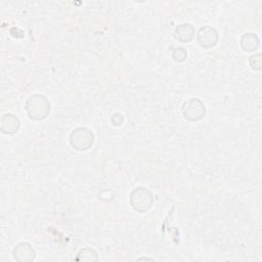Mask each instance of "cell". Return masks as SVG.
Returning <instances> with one entry per match:
<instances>
[{
	"mask_svg": "<svg viewBox=\"0 0 262 262\" xmlns=\"http://www.w3.org/2000/svg\"><path fill=\"white\" fill-rule=\"evenodd\" d=\"M25 111L32 121H42L50 113L51 104L48 98L42 94H33L25 102Z\"/></svg>",
	"mask_w": 262,
	"mask_h": 262,
	"instance_id": "obj_1",
	"label": "cell"
},
{
	"mask_svg": "<svg viewBox=\"0 0 262 262\" xmlns=\"http://www.w3.org/2000/svg\"><path fill=\"white\" fill-rule=\"evenodd\" d=\"M154 202L155 198L152 192L144 186L134 188L129 196V203L137 213L147 212L152 207Z\"/></svg>",
	"mask_w": 262,
	"mask_h": 262,
	"instance_id": "obj_2",
	"label": "cell"
},
{
	"mask_svg": "<svg viewBox=\"0 0 262 262\" xmlns=\"http://www.w3.org/2000/svg\"><path fill=\"white\" fill-rule=\"evenodd\" d=\"M69 141L74 149L84 151L93 145L94 134L92 130L87 127H77L70 133Z\"/></svg>",
	"mask_w": 262,
	"mask_h": 262,
	"instance_id": "obj_3",
	"label": "cell"
},
{
	"mask_svg": "<svg viewBox=\"0 0 262 262\" xmlns=\"http://www.w3.org/2000/svg\"><path fill=\"white\" fill-rule=\"evenodd\" d=\"M183 118L189 122H198L206 115L205 103L196 97H191L185 100L181 106Z\"/></svg>",
	"mask_w": 262,
	"mask_h": 262,
	"instance_id": "obj_4",
	"label": "cell"
},
{
	"mask_svg": "<svg viewBox=\"0 0 262 262\" xmlns=\"http://www.w3.org/2000/svg\"><path fill=\"white\" fill-rule=\"evenodd\" d=\"M196 43L204 49H210L214 47L218 42V32L212 26L201 27L196 34Z\"/></svg>",
	"mask_w": 262,
	"mask_h": 262,
	"instance_id": "obj_5",
	"label": "cell"
},
{
	"mask_svg": "<svg viewBox=\"0 0 262 262\" xmlns=\"http://www.w3.org/2000/svg\"><path fill=\"white\" fill-rule=\"evenodd\" d=\"M14 260L19 262H30L36 257V251L33 246L28 242L18 243L12 251Z\"/></svg>",
	"mask_w": 262,
	"mask_h": 262,
	"instance_id": "obj_6",
	"label": "cell"
},
{
	"mask_svg": "<svg viewBox=\"0 0 262 262\" xmlns=\"http://www.w3.org/2000/svg\"><path fill=\"white\" fill-rule=\"evenodd\" d=\"M20 127V121L18 117L11 113L4 114L0 120V129L3 134L13 135L15 134Z\"/></svg>",
	"mask_w": 262,
	"mask_h": 262,
	"instance_id": "obj_7",
	"label": "cell"
},
{
	"mask_svg": "<svg viewBox=\"0 0 262 262\" xmlns=\"http://www.w3.org/2000/svg\"><path fill=\"white\" fill-rule=\"evenodd\" d=\"M174 37L176 40L182 43L190 42L195 37L194 27L189 23H183L181 25H178L174 31Z\"/></svg>",
	"mask_w": 262,
	"mask_h": 262,
	"instance_id": "obj_8",
	"label": "cell"
},
{
	"mask_svg": "<svg viewBox=\"0 0 262 262\" xmlns=\"http://www.w3.org/2000/svg\"><path fill=\"white\" fill-rule=\"evenodd\" d=\"M260 44L259 37L252 32H247L241 37V47L247 52L255 51Z\"/></svg>",
	"mask_w": 262,
	"mask_h": 262,
	"instance_id": "obj_9",
	"label": "cell"
},
{
	"mask_svg": "<svg viewBox=\"0 0 262 262\" xmlns=\"http://www.w3.org/2000/svg\"><path fill=\"white\" fill-rule=\"evenodd\" d=\"M75 260L76 261H96L98 260V255L96 251L93 250L92 248H83L78 252Z\"/></svg>",
	"mask_w": 262,
	"mask_h": 262,
	"instance_id": "obj_10",
	"label": "cell"
},
{
	"mask_svg": "<svg viewBox=\"0 0 262 262\" xmlns=\"http://www.w3.org/2000/svg\"><path fill=\"white\" fill-rule=\"evenodd\" d=\"M249 64L252 70L254 71H261L262 70V54L256 53L249 57Z\"/></svg>",
	"mask_w": 262,
	"mask_h": 262,
	"instance_id": "obj_11",
	"label": "cell"
},
{
	"mask_svg": "<svg viewBox=\"0 0 262 262\" xmlns=\"http://www.w3.org/2000/svg\"><path fill=\"white\" fill-rule=\"evenodd\" d=\"M187 57V51L184 47L182 46H179V47H176L173 49L172 51V58L177 61V62H182L186 59Z\"/></svg>",
	"mask_w": 262,
	"mask_h": 262,
	"instance_id": "obj_12",
	"label": "cell"
},
{
	"mask_svg": "<svg viewBox=\"0 0 262 262\" xmlns=\"http://www.w3.org/2000/svg\"><path fill=\"white\" fill-rule=\"evenodd\" d=\"M111 121L114 126H121L124 122V117L120 113H115V114H113Z\"/></svg>",
	"mask_w": 262,
	"mask_h": 262,
	"instance_id": "obj_13",
	"label": "cell"
},
{
	"mask_svg": "<svg viewBox=\"0 0 262 262\" xmlns=\"http://www.w3.org/2000/svg\"><path fill=\"white\" fill-rule=\"evenodd\" d=\"M140 260H152L151 258H147V257H139L137 258V261H140Z\"/></svg>",
	"mask_w": 262,
	"mask_h": 262,
	"instance_id": "obj_14",
	"label": "cell"
}]
</instances>
